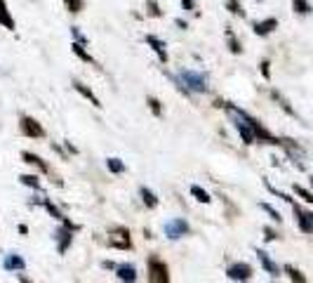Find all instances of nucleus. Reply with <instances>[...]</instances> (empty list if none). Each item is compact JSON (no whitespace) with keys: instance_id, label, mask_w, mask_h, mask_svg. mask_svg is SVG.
Returning <instances> with one entry per match:
<instances>
[{"instance_id":"nucleus-1","label":"nucleus","mask_w":313,"mask_h":283,"mask_svg":"<svg viewBox=\"0 0 313 283\" xmlns=\"http://www.w3.org/2000/svg\"><path fill=\"white\" fill-rule=\"evenodd\" d=\"M179 78H182V83H184L191 92H207L210 90L207 76H205V73H198V71H191V69H182L179 71Z\"/></svg>"},{"instance_id":"nucleus-2","label":"nucleus","mask_w":313,"mask_h":283,"mask_svg":"<svg viewBox=\"0 0 313 283\" xmlns=\"http://www.w3.org/2000/svg\"><path fill=\"white\" fill-rule=\"evenodd\" d=\"M146 267H149L151 283H170V269H167V264L158 255H151L149 260H146Z\"/></svg>"},{"instance_id":"nucleus-3","label":"nucleus","mask_w":313,"mask_h":283,"mask_svg":"<svg viewBox=\"0 0 313 283\" xmlns=\"http://www.w3.org/2000/svg\"><path fill=\"white\" fill-rule=\"evenodd\" d=\"M109 246L116 250H132V236L125 227H113L109 231Z\"/></svg>"},{"instance_id":"nucleus-4","label":"nucleus","mask_w":313,"mask_h":283,"mask_svg":"<svg viewBox=\"0 0 313 283\" xmlns=\"http://www.w3.org/2000/svg\"><path fill=\"white\" fill-rule=\"evenodd\" d=\"M19 132L24 135V137H31V139H40L45 137V128H42L35 118L31 116H21L19 120Z\"/></svg>"},{"instance_id":"nucleus-5","label":"nucleus","mask_w":313,"mask_h":283,"mask_svg":"<svg viewBox=\"0 0 313 283\" xmlns=\"http://www.w3.org/2000/svg\"><path fill=\"white\" fill-rule=\"evenodd\" d=\"M191 231L189 222L182 220V217H174V220H170L167 224H165V236L170 238V241H177V238H182V236H186Z\"/></svg>"},{"instance_id":"nucleus-6","label":"nucleus","mask_w":313,"mask_h":283,"mask_svg":"<svg viewBox=\"0 0 313 283\" xmlns=\"http://www.w3.org/2000/svg\"><path fill=\"white\" fill-rule=\"evenodd\" d=\"M226 276L231 281H250L252 278V267L247 262H233L226 267Z\"/></svg>"},{"instance_id":"nucleus-7","label":"nucleus","mask_w":313,"mask_h":283,"mask_svg":"<svg viewBox=\"0 0 313 283\" xmlns=\"http://www.w3.org/2000/svg\"><path fill=\"white\" fill-rule=\"evenodd\" d=\"M229 113H231V123L236 125V130H238V135L243 137V142H245V144H254V142H257V137H254V132H252L250 125H247L245 120L238 116V113H233V111H229Z\"/></svg>"},{"instance_id":"nucleus-8","label":"nucleus","mask_w":313,"mask_h":283,"mask_svg":"<svg viewBox=\"0 0 313 283\" xmlns=\"http://www.w3.org/2000/svg\"><path fill=\"white\" fill-rule=\"evenodd\" d=\"M55 241H57V250H59V255H64L68 248H71V243H73V229H68L66 224L55 231Z\"/></svg>"},{"instance_id":"nucleus-9","label":"nucleus","mask_w":313,"mask_h":283,"mask_svg":"<svg viewBox=\"0 0 313 283\" xmlns=\"http://www.w3.org/2000/svg\"><path fill=\"white\" fill-rule=\"evenodd\" d=\"M292 210H294V215H297L299 231H304V234H313V213H308V210H301L297 203H292Z\"/></svg>"},{"instance_id":"nucleus-10","label":"nucleus","mask_w":313,"mask_h":283,"mask_svg":"<svg viewBox=\"0 0 313 283\" xmlns=\"http://www.w3.org/2000/svg\"><path fill=\"white\" fill-rule=\"evenodd\" d=\"M146 45H149L153 52L158 55V59H160V64H167V45H165L158 35H146Z\"/></svg>"},{"instance_id":"nucleus-11","label":"nucleus","mask_w":313,"mask_h":283,"mask_svg":"<svg viewBox=\"0 0 313 283\" xmlns=\"http://www.w3.org/2000/svg\"><path fill=\"white\" fill-rule=\"evenodd\" d=\"M257 257H259V262H261V267L266 269V274H271L273 278H278V276H280V267H278L276 262H273L271 255H269L266 250L259 248V250H257Z\"/></svg>"},{"instance_id":"nucleus-12","label":"nucleus","mask_w":313,"mask_h":283,"mask_svg":"<svg viewBox=\"0 0 313 283\" xmlns=\"http://www.w3.org/2000/svg\"><path fill=\"white\" fill-rule=\"evenodd\" d=\"M252 28H254V33L257 35H269L278 28V19H276V17H269V19H264V21H254Z\"/></svg>"},{"instance_id":"nucleus-13","label":"nucleus","mask_w":313,"mask_h":283,"mask_svg":"<svg viewBox=\"0 0 313 283\" xmlns=\"http://www.w3.org/2000/svg\"><path fill=\"white\" fill-rule=\"evenodd\" d=\"M24 267H26L24 257L17 255V253H10V255H5V260H3V269L5 271H21Z\"/></svg>"},{"instance_id":"nucleus-14","label":"nucleus","mask_w":313,"mask_h":283,"mask_svg":"<svg viewBox=\"0 0 313 283\" xmlns=\"http://www.w3.org/2000/svg\"><path fill=\"white\" fill-rule=\"evenodd\" d=\"M0 26H5L7 31H17V24H14L12 12H10L5 0H0Z\"/></svg>"},{"instance_id":"nucleus-15","label":"nucleus","mask_w":313,"mask_h":283,"mask_svg":"<svg viewBox=\"0 0 313 283\" xmlns=\"http://www.w3.org/2000/svg\"><path fill=\"white\" fill-rule=\"evenodd\" d=\"M116 276H118V281H123V283H135L137 269L132 264H120V267H116Z\"/></svg>"},{"instance_id":"nucleus-16","label":"nucleus","mask_w":313,"mask_h":283,"mask_svg":"<svg viewBox=\"0 0 313 283\" xmlns=\"http://www.w3.org/2000/svg\"><path fill=\"white\" fill-rule=\"evenodd\" d=\"M21 160H24V163H28V166L38 168L40 173H50V166H48V163H45L40 156H35V153H31V151H24V153H21Z\"/></svg>"},{"instance_id":"nucleus-17","label":"nucleus","mask_w":313,"mask_h":283,"mask_svg":"<svg viewBox=\"0 0 313 283\" xmlns=\"http://www.w3.org/2000/svg\"><path fill=\"white\" fill-rule=\"evenodd\" d=\"M73 90H78L82 97H85V99H90V102H92V106H97V109H102V102H99V97H97L95 92L90 90L87 85H82L80 80H73Z\"/></svg>"},{"instance_id":"nucleus-18","label":"nucleus","mask_w":313,"mask_h":283,"mask_svg":"<svg viewBox=\"0 0 313 283\" xmlns=\"http://www.w3.org/2000/svg\"><path fill=\"white\" fill-rule=\"evenodd\" d=\"M71 50H73V55L78 57V59H82V62H87V64H97L95 62V57L90 55L87 50H85V43H78V41H73L71 43Z\"/></svg>"},{"instance_id":"nucleus-19","label":"nucleus","mask_w":313,"mask_h":283,"mask_svg":"<svg viewBox=\"0 0 313 283\" xmlns=\"http://www.w3.org/2000/svg\"><path fill=\"white\" fill-rule=\"evenodd\" d=\"M139 196H142V200H144V206L149 208V210H153V208H158V196L153 191H151L149 187H142L139 189Z\"/></svg>"},{"instance_id":"nucleus-20","label":"nucleus","mask_w":313,"mask_h":283,"mask_svg":"<svg viewBox=\"0 0 313 283\" xmlns=\"http://www.w3.org/2000/svg\"><path fill=\"white\" fill-rule=\"evenodd\" d=\"M42 206H45V210H48V213L52 215L55 220H59V222H64V220H66L62 210H59V208H57L55 203H52V198H48V196H45V198H42Z\"/></svg>"},{"instance_id":"nucleus-21","label":"nucleus","mask_w":313,"mask_h":283,"mask_svg":"<svg viewBox=\"0 0 313 283\" xmlns=\"http://www.w3.org/2000/svg\"><path fill=\"white\" fill-rule=\"evenodd\" d=\"M283 271L287 274V278H290V281H294V283H306V276H304V274H301L297 267H292V264H285V269H283Z\"/></svg>"},{"instance_id":"nucleus-22","label":"nucleus","mask_w":313,"mask_h":283,"mask_svg":"<svg viewBox=\"0 0 313 283\" xmlns=\"http://www.w3.org/2000/svg\"><path fill=\"white\" fill-rule=\"evenodd\" d=\"M191 196H193L198 203H210V200H212L210 193L205 191L203 187H198V184H193V187H191Z\"/></svg>"},{"instance_id":"nucleus-23","label":"nucleus","mask_w":313,"mask_h":283,"mask_svg":"<svg viewBox=\"0 0 313 283\" xmlns=\"http://www.w3.org/2000/svg\"><path fill=\"white\" fill-rule=\"evenodd\" d=\"M271 97H273V99H276V102L280 104V106H283V111H285V113H290V116H297V111H294L292 106H290V102H287V99H285V97H283V95H280L278 90H271Z\"/></svg>"},{"instance_id":"nucleus-24","label":"nucleus","mask_w":313,"mask_h":283,"mask_svg":"<svg viewBox=\"0 0 313 283\" xmlns=\"http://www.w3.org/2000/svg\"><path fill=\"white\" fill-rule=\"evenodd\" d=\"M106 168H109V173H113V175H123L125 170H127L120 158H109L106 160Z\"/></svg>"},{"instance_id":"nucleus-25","label":"nucleus","mask_w":313,"mask_h":283,"mask_svg":"<svg viewBox=\"0 0 313 283\" xmlns=\"http://www.w3.org/2000/svg\"><path fill=\"white\" fill-rule=\"evenodd\" d=\"M19 180L24 187H31V189H35V191L40 189V177H38V175H21Z\"/></svg>"},{"instance_id":"nucleus-26","label":"nucleus","mask_w":313,"mask_h":283,"mask_svg":"<svg viewBox=\"0 0 313 283\" xmlns=\"http://www.w3.org/2000/svg\"><path fill=\"white\" fill-rule=\"evenodd\" d=\"M146 14L153 17V19H160V17H163V10H160V5H158L156 0H146Z\"/></svg>"},{"instance_id":"nucleus-27","label":"nucleus","mask_w":313,"mask_h":283,"mask_svg":"<svg viewBox=\"0 0 313 283\" xmlns=\"http://www.w3.org/2000/svg\"><path fill=\"white\" fill-rule=\"evenodd\" d=\"M226 38H229V50H231L233 55H240V52H243V48H240L238 38H236V35H233V31H231V28H229V31H226Z\"/></svg>"},{"instance_id":"nucleus-28","label":"nucleus","mask_w":313,"mask_h":283,"mask_svg":"<svg viewBox=\"0 0 313 283\" xmlns=\"http://www.w3.org/2000/svg\"><path fill=\"white\" fill-rule=\"evenodd\" d=\"M292 7L297 14H311V3L308 0H292Z\"/></svg>"},{"instance_id":"nucleus-29","label":"nucleus","mask_w":313,"mask_h":283,"mask_svg":"<svg viewBox=\"0 0 313 283\" xmlns=\"http://www.w3.org/2000/svg\"><path fill=\"white\" fill-rule=\"evenodd\" d=\"M259 208H261L264 213H269V217H271L273 222H283V215H280L273 206H269V203H259Z\"/></svg>"},{"instance_id":"nucleus-30","label":"nucleus","mask_w":313,"mask_h":283,"mask_svg":"<svg viewBox=\"0 0 313 283\" xmlns=\"http://www.w3.org/2000/svg\"><path fill=\"white\" fill-rule=\"evenodd\" d=\"M64 5H66L68 12L78 14V12H82V7H85V0H64Z\"/></svg>"},{"instance_id":"nucleus-31","label":"nucleus","mask_w":313,"mask_h":283,"mask_svg":"<svg viewBox=\"0 0 313 283\" xmlns=\"http://www.w3.org/2000/svg\"><path fill=\"white\" fill-rule=\"evenodd\" d=\"M146 104H149L151 113H153V116H156V118H160V116H163V106H160V102H158L156 97H149V99H146Z\"/></svg>"},{"instance_id":"nucleus-32","label":"nucleus","mask_w":313,"mask_h":283,"mask_svg":"<svg viewBox=\"0 0 313 283\" xmlns=\"http://www.w3.org/2000/svg\"><path fill=\"white\" fill-rule=\"evenodd\" d=\"M292 191L297 193L299 198H304V200H306V203H311V206H313V193H311V191H306V189H304V187H299V184H294V187H292Z\"/></svg>"},{"instance_id":"nucleus-33","label":"nucleus","mask_w":313,"mask_h":283,"mask_svg":"<svg viewBox=\"0 0 313 283\" xmlns=\"http://www.w3.org/2000/svg\"><path fill=\"white\" fill-rule=\"evenodd\" d=\"M226 7H229V10H231V12L236 14V17H245V10L240 7L238 0H226Z\"/></svg>"},{"instance_id":"nucleus-34","label":"nucleus","mask_w":313,"mask_h":283,"mask_svg":"<svg viewBox=\"0 0 313 283\" xmlns=\"http://www.w3.org/2000/svg\"><path fill=\"white\" fill-rule=\"evenodd\" d=\"M264 187H266V189H269V191H271V193H276V196H278V198H283V200H287V203H294V198H292V196H287V193H283V191H278V189H276V187H273V184H269V182H266V180H264Z\"/></svg>"},{"instance_id":"nucleus-35","label":"nucleus","mask_w":313,"mask_h":283,"mask_svg":"<svg viewBox=\"0 0 313 283\" xmlns=\"http://www.w3.org/2000/svg\"><path fill=\"white\" fill-rule=\"evenodd\" d=\"M259 71H261V76H264L266 80L271 78V64H269V59H264V62L259 64Z\"/></svg>"},{"instance_id":"nucleus-36","label":"nucleus","mask_w":313,"mask_h":283,"mask_svg":"<svg viewBox=\"0 0 313 283\" xmlns=\"http://www.w3.org/2000/svg\"><path fill=\"white\" fill-rule=\"evenodd\" d=\"M71 35H73V41H78V43H87V38L82 35V31L78 26H71Z\"/></svg>"},{"instance_id":"nucleus-37","label":"nucleus","mask_w":313,"mask_h":283,"mask_svg":"<svg viewBox=\"0 0 313 283\" xmlns=\"http://www.w3.org/2000/svg\"><path fill=\"white\" fill-rule=\"evenodd\" d=\"M264 238H266V241H276V238H278V234H276L271 227H264Z\"/></svg>"},{"instance_id":"nucleus-38","label":"nucleus","mask_w":313,"mask_h":283,"mask_svg":"<svg viewBox=\"0 0 313 283\" xmlns=\"http://www.w3.org/2000/svg\"><path fill=\"white\" fill-rule=\"evenodd\" d=\"M182 7H184V10H193L196 3H193V0H182Z\"/></svg>"},{"instance_id":"nucleus-39","label":"nucleus","mask_w":313,"mask_h":283,"mask_svg":"<svg viewBox=\"0 0 313 283\" xmlns=\"http://www.w3.org/2000/svg\"><path fill=\"white\" fill-rule=\"evenodd\" d=\"M174 24H177V26L182 28V31H186V28H189V24H186L184 19H174Z\"/></svg>"},{"instance_id":"nucleus-40","label":"nucleus","mask_w":313,"mask_h":283,"mask_svg":"<svg viewBox=\"0 0 313 283\" xmlns=\"http://www.w3.org/2000/svg\"><path fill=\"white\" fill-rule=\"evenodd\" d=\"M102 267H104V269H116L118 264H116V262H111V260H106V262H104Z\"/></svg>"},{"instance_id":"nucleus-41","label":"nucleus","mask_w":313,"mask_h":283,"mask_svg":"<svg viewBox=\"0 0 313 283\" xmlns=\"http://www.w3.org/2000/svg\"><path fill=\"white\" fill-rule=\"evenodd\" d=\"M19 234H28V227H26V224H19Z\"/></svg>"},{"instance_id":"nucleus-42","label":"nucleus","mask_w":313,"mask_h":283,"mask_svg":"<svg viewBox=\"0 0 313 283\" xmlns=\"http://www.w3.org/2000/svg\"><path fill=\"white\" fill-rule=\"evenodd\" d=\"M311 187H313V177H311Z\"/></svg>"}]
</instances>
